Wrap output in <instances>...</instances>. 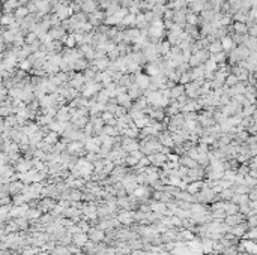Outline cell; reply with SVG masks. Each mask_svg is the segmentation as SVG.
Wrapping results in <instances>:
<instances>
[{
	"label": "cell",
	"mask_w": 257,
	"mask_h": 255,
	"mask_svg": "<svg viewBox=\"0 0 257 255\" xmlns=\"http://www.w3.org/2000/svg\"><path fill=\"white\" fill-rule=\"evenodd\" d=\"M221 48L222 50H232L233 48V45H235V42H233V39L230 38V36H224L221 39Z\"/></svg>",
	"instance_id": "1"
},
{
	"label": "cell",
	"mask_w": 257,
	"mask_h": 255,
	"mask_svg": "<svg viewBox=\"0 0 257 255\" xmlns=\"http://www.w3.org/2000/svg\"><path fill=\"white\" fill-rule=\"evenodd\" d=\"M137 84H139L140 87H147L149 86V77L147 75H143V74H140L139 77H137Z\"/></svg>",
	"instance_id": "2"
},
{
	"label": "cell",
	"mask_w": 257,
	"mask_h": 255,
	"mask_svg": "<svg viewBox=\"0 0 257 255\" xmlns=\"http://www.w3.org/2000/svg\"><path fill=\"white\" fill-rule=\"evenodd\" d=\"M162 30H164V29H161V27H153V26H152V27L149 29V35L153 36V38H161V36H162Z\"/></svg>",
	"instance_id": "3"
},
{
	"label": "cell",
	"mask_w": 257,
	"mask_h": 255,
	"mask_svg": "<svg viewBox=\"0 0 257 255\" xmlns=\"http://www.w3.org/2000/svg\"><path fill=\"white\" fill-rule=\"evenodd\" d=\"M221 44L219 42H214V44H211L209 45V53H212V54H217V53H221Z\"/></svg>",
	"instance_id": "4"
},
{
	"label": "cell",
	"mask_w": 257,
	"mask_h": 255,
	"mask_svg": "<svg viewBox=\"0 0 257 255\" xmlns=\"http://www.w3.org/2000/svg\"><path fill=\"white\" fill-rule=\"evenodd\" d=\"M242 245L245 246V251H248V252H251V254H256V245H254V242H248V240H245Z\"/></svg>",
	"instance_id": "5"
},
{
	"label": "cell",
	"mask_w": 257,
	"mask_h": 255,
	"mask_svg": "<svg viewBox=\"0 0 257 255\" xmlns=\"http://www.w3.org/2000/svg\"><path fill=\"white\" fill-rule=\"evenodd\" d=\"M233 27H235V30H236L238 33H247V26H245L244 23H236Z\"/></svg>",
	"instance_id": "6"
},
{
	"label": "cell",
	"mask_w": 257,
	"mask_h": 255,
	"mask_svg": "<svg viewBox=\"0 0 257 255\" xmlns=\"http://www.w3.org/2000/svg\"><path fill=\"white\" fill-rule=\"evenodd\" d=\"M206 68H208V71H215L217 69V62L212 57H209V60L206 62Z\"/></svg>",
	"instance_id": "7"
},
{
	"label": "cell",
	"mask_w": 257,
	"mask_h": 255,
	"mask_svg": "<svg viewBox=\"0 0 257 255\" xmlns=\"http://www.w3.org/2000/svg\"><path fill=\"white\" fill-rule=\"evenodd\" d=\"M197 15L196 14H190V15H186V21H188V24H191V26H194V24H197Z\"/></svg>",
	"instance_id": "8"
},
{
	"label": "cell",
	"mask_w": 257,
	"mask_h": 255,
	"mask_svg": "<svg viewBox=\"0 0 257 255\" xmlns=\"http://www.w3.org/2000/svg\"><path fill=\"white\" fill-rule=\"evenodd\" d=\"M75 44H77V42H75V35H69V36H66V45L69 47V48H72Z\"/></svg>",
	"instance_id": "9"
},
{
	"label": "cell",
	"mask_w": 257,
	"mask_h": 255,
	"mask_svg": "<svg viewBox=\"0 0 257 255\" xmlns=\"http://www.w3.org/2000/svg\"><path fill=\"white\" fill-rule=\"evenodd\" d=\"M146 71H147V74H150V75H157L158 74V69L153 65H147V68H146Z\"/></svg>",
	"instance_id": "10"
},
{
	"label": "cell",
	"mask_w": 257,
	"mask_h": 255,
	"mask_svg": "<svg viewBox=\"0 0 257 255\" xmlns=\"http://www.w3.org/2000/svg\"><path fill=\"white\" fill-rule=\"evenodd\" d=\"M238 83V77L236 75H230L229 78H227V84L229 86H232V84H236Z\"/></svg>",
	"instance_id": "11"
},
{
	"label": "cell",
	"mask_w": 257,
	"mask_h": 255,
	"mask_svg": "<svg viewBox=\"0 0 257 255\" xmlns=\"http://www.w3.org/2000/svg\"><path fill=\"white\" fill-rule=\"evenodd\" d=\"M107 65H108V62H107V60H98V62H96V66L99 68V69H104V68H105Z\"/></svg>",
	"instance_id": "12"
},
{
	"label": "cell",
	"mask_w": 257,
	"mask_h": 255,
	"mask_svg": "<svg viewBox=\"0 0 257 255\" xmlns=\"http://www.w3.org/2000/svg\"><path fill=\"white\" fill-rule=\"evenodd\" d=\"M12 17H9V15H6V17H3V18H2V23L3 24H12Z\"/></svg>",
	"instance_id": "13"
},
{
	"label": "cell",
	"mask_w": 257,
	"mask_h": 255,
	"mask_svg": "<svg viewBox=\"0 0 257 255\" xmlns=\"http://www.w3.org/2000/svg\"><path fill=\"white\" fill-rule=\"evenodd\" d=\"M200 186H201V183H193V185L190 186V192H196V191L200 188Z\"/></svg>",
	"instance_id": "14"
},
{
	"label": "cell",
	"mask_w": 257,
	"mask_h": 255,
	"mask_svg": "<svg viewBox=\"0 0 257 255\" xmlns=\"http://www.w3.org/2000/svg\"><path fill=\"white\" fill-rule=\"evenodd\" d=\"M75 242H77V243H84V242H86V236L80 234V237H75Z\"/></svg>",
	"instance_id": "15"
},
{
	"label": "cell",
	"mask_w": 257,
	"mask_h": 255,
	"mask_svg": "<svg viewBox=\"0 0 257 255\" xmlns=\"http://www.w3.org/2000/svg\"><path fill=\"white\" fill-rule=\"evenodd\" d=\"M201 74H203V71H201V69H196V71H194V74H193V77H194V78H197V77H200Z\"/></svg>",
	"instance_id": "16"
},
{
	"label": "cell",
	"mask_w": 257,
	"mask_h": 255,
	"mask_svg": "<svg viewBox=\"0 0 257 255\" xmlns=\"http://www.w3.org/2000/svg\"><path fill=\"white\" fill-rule=\"evenodd\" d=\"M147 122L146 120H140V122H137V126H143V125H146Z\"/></svg>",
	"instance_id": "17"
},
{
	"label": "cell",
	"mask_w": 257,
	"mask_h": 255,
	"mask_svg": "<svg viewBox=\"0 0 257 255\" xmlns=\"http://www.w3.org/2000/svg\"><path fill=\"white\" fill-rule=\"evenodd\" d=\"M27 66H29V63H27V62L21 63V68H23V69H27Z\"/></svg>",
	"instance_id": "18"
},
{
	"label": "cell",
	"mask_w": 257,
	"mask_h": 255,
	"mask_svg": "<svg viewBox=\"0 0 257 255\" xmlns=\"http://www.w3.org/2000/svg\"><path fill=\"white\" fill-rule=\"evenodd\" d=\"M194 0H185V3H193Z\"/></svg>",
	"instance_id": "19"
},
{
	"label": "cell",
	"mask_w": 257,
	"mask_h": 255,
	"mask_svg": "<svg viewBox=\"0 0 257 255\" xmlns=\"http://www.w3.org/2000/svg\"><path fill=\"white\" fill-rule=\"evenodd\" d=\"M17 2H26V0H17Z\"/></svg>",
	"instance_id": "20"
},
{
	"label": "cell",
	"mask_w": 257,
	"mask_h": 255,
	"mask_svg": "<svg viewBox=\"0 0 257 255\" xmlns=\"http://www.w3.org/2000/svg\"><path fill=\"white\" fill-rule=\"evenodd\" d=\"M0 81H2V78H0Z\"/></svg>",
	"instance_id": "21"
}]
</instances>
